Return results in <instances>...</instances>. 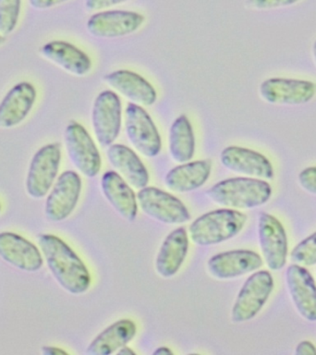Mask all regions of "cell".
<instances>
[{
  "label": "cell",
  "instance_id": "34",
  "mask_svg": "<svg viewBox=\"0 0 316 355\" xmlns=\"http://www.w3.org/2000/svg\"><path fill=\"white\" fill-rule=\"evenodd\" d=\"M42 354L44 355H68V352L65 349L58 348L54 346H44L42 347Z\"/></svg>",
  "mask_w": 316,
  "mask_h": 355
},
{
  "label": "cell",
  "instance_id": "23",
  "mask_svg": "<svg viewBox=\"0 0 316 355\" xmlns=\"http://www.w3.org/2000/svg\"><path fill=\"white\" fill-rule=\"evenodd\" d=\"M107 155L111 165L130 185L139 190L148 185L149 172L143 161L132 148L124 144H111L108 146Z\"/></svg>",
  "mask_w": 316,
  "mask_h": 355
},
{
  "label": "cell",
  "instance_id": "35",
  "mask_svg": "<svg viewBox=\"0 0 316 355\" xmlns=\"http://www.w3.org/2000/svg\"><path fill=\"white\" fill-rule=\"evenodd\" d=\"M174 352L171 351L170 349L168 348V347H158L157 349L154 352H152V354L154 355H168V354H173Z\"/></svg>",
  "mask_w": 316,
  "mask_h": 355
},
{
  "label": "cell",
  "instance_id": "24",
  "mask_svg": "<svg viewBox=\"0 0 316 355\" xmlns=\"http://www.w3.org/2000/svg\"><path fill=\"white\" fill-rule=\"evenodd\" d=\"M211 172V161H188L170 169L166 175L165 184L172 191L188 193L204 185L210 178Z\"/></svg>",
  "mask_w": 316,
  "mask_h": 355
},
{
  "label": "cell",
  "instance_id": "4",
  "mask_svg": "<svg viewBox=\"0 0 316 355\" xmlns=\"http://www.w3.org/2000/svg\"><path fill=\"white\" fill-rule=\"evenodd\" d=\"M61 158L62 153L58 143L46 144L33 155L25 180L28 196L41 199L49 194L58 179Z\"/></svg>",
  "mask_w": 316,
  "mask_h": 355
},
{
  "label": "cell",
  "instance_id": "6",
  "mask_svg": "<svg viewBox=\"0 0 316 355\" xmlns=\"http://www.w3.org/2000/svg\"><path fill=\"white\" fill-rule=\"evenodd\" d=\"M125 132L140 154L154 158L162 150V140L151 116L141 105L130 103L125 110Z\"/></svg>",
  "mask_w": 316,
  "mask_h": 355
},
{
  "label": "cell",
  "instance_id": "19",
  "mask_svg": "<svg viewBox=\"0 0 316 355\" xmlns=\"http://www.w3.org/2000/svg\"><path fill=\"white\" fill-rule=\"evenodd\" d=\"M104 82L134 104L151 107L157 102L154 86L136 72L119 69L105 75Z\"/></svg>",
  "mask_w": 316,
  "mask_h": 355
},
{
  "label": "cell",
  "instance_id": "13",
  "mask_svg": "<svg viewBox=\"0 0 316 355\" xmlns=\"http://www.w3.org/2000/svg\"><path fill=\"white\" fill-rule=\"evenodd\" d=\"M258 236L266 265L271 270L282 269L287 263L288 237L279 219L268 213L261 214Z\"/></svg>",
  "mask_w": 316,
  "mask_h": 355
},
{
  "label": "cell",
  "instance_id": "8",
  "mask_svg": "<svg viewBox=\"0 0 316 355\" xmlns=\"http://www.w3.org/2000/svg\"><path fill=\"white\" fill-rule=\"evenodd\" d=\"M139 207L146 215L168 225L184 224L191 219L190 211L179 198L155 187H144L137 193Z\"/></svg>",
  "mask_w": 316,
  "mask_h": 355
},
{
  "label": "cell",
  "instance_id": "14",
  "mask_svg": "<svg viewBox=\"0 0 316 355\" xmlns=\"http://www.w3.org/2000/svg\"><path fill=\"white\" fill-rule=\"evenodd\" d=\"M0 257L13 268L32 273L40 270L44 265L40 248L14 232L0 233Z\"/></svg>",
  "mask_w": 316,
  "mask_h": 355
},
{
  "label": "cell",
  "instance_id": "29",
  "mask_svg": "<svg viewBox=\"0 0 316 355\" xmlns=\"http://www.w3.org/2000/svg\"><path fill=\"white\" fill-rule=\"evenodd\" d=\"M301 0H247L249 7L254 10H268L274 8L290 7Z\"/></svg>",
  "mask_w": 316,
  "mask_h": 355
},
{
  "label": "cell",
  "instance_id": "17",
  "mask_svg": "<svg viewBox=\"0 0 316 355\" xmlns=\"http://www.w3.org/2000/svg\"><path fill=\"white\" fill-rule=\"evenodd\" d=\"M288 293L297 311L307 321H316V284L306 268L291 265L286 271Z\"/></svg>",
  "mask_w": 316,
  "mask_h": 355
},
{
  "label": "cell",
  "instance_id": "21",
  "mask_svg": "<svg viewBox=\"0 0 316 355\" xmlns=\"http://www.w3.org/2000/svg\"><path fill=\"white\" fill-rule=\"evenodd\" d=\"M190 241L184 227L169 233L155 258V271L160 277L169 279L179 271L187 257Z\"/></svg>",
  "mask_w": 316,
  "mask_h": 355
},
{
  "label": "cell",
  "instance_id": "7",
  "mask_svg": "<svg viewBox=\"0 0 316 355\" xmlns=\"http://www.w3.org/2000/svg\"><path fill=\"white\" fill-rule=\"evenodd\" d=\"M67 153L83 176L94 178L101 171L102 158L90 133L76 121H71L64 133Z\"/></svg>",
  "mask_w": 316,
  "mask_h": 355
},
{
  "label": "cell",
  "instance_id": "31",
  "mask_svg": "<svg viewBox=\"0 0 316 355\" xmlns=\"http://www.w3.org/2000/svg\"><path fill=\"white\" fill-rule=\"evenodd\" d=\"M127 1L129 0H85V7L90 11H98Z\"/></svg>",
  "mask_w": 316,
  "mask_h": 355
},
{
  "label": "cell",
  "instance_id": "25",
  "mask_svg": "<svg viewBox=\"0 0 316 355\" xmlns=\"http://www.w3.org/2000/svg\"><path fill=\"white\" fill-rule=\"evenodd\" d=\"M137 334V326L130 319H121L99 333L89 344L86 354L110 355L128 345Z\"/></svg>",
  "mask_w": 316,
  "mask_h": 355
},
{
  "label": "cell",
  "instance_id": "1",
  "mask_svg": "<svg viewBox=\"0 0 316 355\" xmlns=\"http://www.w3.org/2000/svg\"><path fill=\"white\" fill-rule=\"evenodd\" d=\"M38 244L50 273L63 290L80 295L90 288L91 277L87 266L62 239L42 234Z\"/></svg>",
  "mask_w": 316,
  "mask_h": 355
},
{
  "label": "cell",
  "instance_id": "2",
  "mask_svg": "<svg viewBox=\"0 0 316 355\" xmlns=\"http://www.w3.org/2000/svg\"><path fill=\"white\" fill-rule=\"evenodd\" d=\"M211 201L232 209H252L270 199L272 188L265 180L238 177L221 180L207 191Z\"/></svg>",
  "mask_w": 316,
  "mask_h": 355
},
{
  "label": "cell",
  "instance_id": "39",
  "mask_svg": "<svg viewBox=\"0 0 316 355\" xmlns=\"http://www.w3.org/2000/svg\"><path fill=\"white\" fill-rule=\"evenodd\" d=\"M0 212H1V204H0Z\"/></svg>",
  "mask_w": 316,
  "mask_h": 355
},
{
  "label": "cell",
  "instance_id": "37",
  "mask_svg": "<svg viewBox=\"0 0 316 355\" xmlns=\"http://www.w3.org/2000/svg\"><path fill=\"white\" fill-rule=\"evenodd\" d=\"M313 58H315V61L316 63V41L315 42V44H313Z\"/></svg>",
  "mask_w": 316,
  "mask_h": 355
},
{
  "label": "cell",
  "instance_id": "36",
  "mask_svg": "<svg viewBox=\"0 0 316 355\" xmlns=\"http://www.w3.org/2000/svg\"><path fill=\"white\" fill-rule=\"evenodd\" d=\"M116 354L119 355H135L136 352L133 351V349H130V347L126 345L122 347L121 349H119V351L116 352Z\"/></svg>",
  "mask_w": 316,
  "mask_h": 355
},
{
  "label": "cell",
  "instance_id": "38",
  "mask_svg": "<svg viewBox=\"0 0 316 355\" xmlns=\"http://www.w3.org/2000/svg\"><path fill=\"white\" fill-rule=\"evenodd\" d=\"M3 43H4V38H3V36L0 35V46H1Z\"/></svg>",
  "mask_w": 316,
  "mask_h": 355
},
{
  "label": "cell",
  "instance_id": "20",
  "mask_svg": "<svg viewBox=\"0 0 316 355\" xmlns=\"http://www.w3.org/2000/svg\"><path fill=\"white\" fill-rule=\"evenodd\" d=\"M103 194L114 208L126 220L137 218L138 201L129 182L116 171L105 172L101 179Z\"/></svg>",
  "mask_w": 316,
  "mask_h": 355
},
{
  "label": "cell",
  "instance_id": "15",
  "mask_svg": "<svg viewBox=\"0 0 316 355\" xmlns=\"http://www.w3.org/2000/svg\"><path fill=\"white\" fill-rule=\"evenodd\" d=\"M263 259L251 250H231L213 255L207 261L211 276L218 279H230L258 270Z\"/></svg>",
  "mask_w": 316,
  "mask_h": 355
},
{
  "label": "cell",
  "instance_id": "30",
  "mask_svg": "<svg viewBox=\"0 0 316 355\" xmlns=\"http://www.w3.org/2000/svg\"><path fill=\"white\" fill-rule=\"evenodd\" d=\"M299 182L302 189L316 196V166H310L299 172Z\"/></svg>",
  "mask_w": 316,
  "mask_h": 355
},
{
  "label": "cell",
  "instance_id": "3",
  "mask_svg": "<svg viewBox=\"0 0 316 355\" xmlns=\"http://www.w3.org/2000/svg\"><path fill=\"white\" fill-rule=\"evenodd\" d=\"M246 222L245 214L232 208H222L196 218L188 227V235L197 245H216L236 237Z\"/></svg>",
  "mask_w": 316,
  "mask_h": 355
},
{
  "label": "cell",
  "instance_id": "32",
  "mask_svg": "<svg viewBox=\"0 0 316 355\" xmlns=\"http://www.w3.org/2000/svg\"><path fill=\"white\" fill-rule=\"evenodd\" d=\"M67 1L69 0H29V4L35 10H44L63 4Z\"/></svg>",
  "mask_w": 316,
  "mask_h": 355
},
{
  "label": "cell",
  "instance_id": "26",
  "mask_svg": "<svg viewBox=\"0 0 316 355\" xmlns=\"http://www.w3.org/2000/svg\"><path fill=\"white\" fill-rule=\"evenodd\" d=\"M168 150L172 159L177 163H186L193 159L195 153V136L191 121L180 115L169 129Z\"/></svg>",
  "mask_w": 316,
  "mask_h": 355
},
{
  "label": "cell",
  "instance_id": "12",
  "mask_svg": "<svg viewBox=\"0 0 316 355\" xmlns=\"http://www.w3.org/2000/svg\"><path fill=\"white\" fill-rule=\"evenodd\" d=\"M144 16L135 11L103 10L89 18L86 28L96 38H118L140 29Z\"/></svg>",
  "mask_w": 316,
  "mask_h": 355
},
{
  "label": "cell",
  "instance_id": "10",
  "mask_svg": "<svg viewBox=\"0 0 316 355\" xmlns=\"http://www.w3.org/2000/svg\"><path fill=\"white\" fill-rule=\"evenodd\" d=\"M82 188V179L77 172L67 171L61 173L47 194L44 204L46 218L52 222L68 218L77 207Z\"/></svg>",
  "mask_w": 316,
  "mask_h": 355
},
{
  "label": "cell",
  "instance_id": "5",
  "mask_svg": "<svg viewBox=\"0 0 316 355\" xmlns=\"http://www.w3.org/2000/svg\"><path fill=\"white\" fill-rule=\"evenodd\" d=\"M274 288L270 272L261 270L251 275L244 282L231 311V320L243 323L254 319L265 306Z\"/></svg>",
  "mask_w": 316,
  "mask_h": 355
},
{
  "label": "cell",
  "instance_id": "11",
  "mask_svg": "<svg viewBox=\"0 0 316 355\" xmlns=\"http://www.w3.org/2000/svg\"><path fill=\"white\" fill-rule=\"evenodd\" d=\"M259 93L271 105H301L312 101L316 85L307 80L270 78L261 83Z\"/></svg>",
  "mask_w": 316,
  "mask_h": 355
},
{
  "label": "cell",
  "instance_id": "9",
  "mask_svg": "<svg viewBox=\"0 0 316 355\" xmlns=\"http://www.w3.org/2000/svg\"><path fill=\"white\" fill-rule=\"evenodd\" d=\"M91 124L97 141L110 146L119 137L122 124L121 100L114 91L101 92L94 100Z\"/></svg>",
  "mask_w": 316,
  "mask_h": 355
},
{
  "label": "cell",
  "instance_id": "33",
  "mask_svg": "<svg viewBox=\"0 0 316 355\" xmlns=\"http://www.w3.org/2000/svg\"><path fill=\"white\" fill-rule=\"evenodd\" d=\"M295 354L297 355H316V348L310 341H301L297 346Z\"/></svg>",
  "mask_w": 316,
  "mask_h": 355
},
{
  "label": "cell",
  "instance_id": "28",
  "mask_svg": "<svg viewBox=\"0 0 316 355\" xmlns=\"http://www.w3.org/2000/svg\"><path fill=\"white\" fill-rule=\"evenodd\" d=\"M291 260L299 266L316 265V232L294 247Z\"/></svg>",
  "mask_w": 316,
  "mask_h": 355
},
{
  "label": "cell",
  "instance_id": "27",
  "mask_svg": "<svg viewBox=\"0 0 316 355\" xmlns=\"http://www.w3.org/2000/svg\"><path fill=\"white\" fill-rule=\"evenodd\" d=\"M21 0H0V33L8 35L14 32L21 13Z\"/></svg>",
  "mask_w": 316,
  "mask_h": 355
},
{
  "label": "cell",
  "instance_id": "18",
  "mask_svg": "<svg viewBox=\"0 0 316 355\" xmlns=\"http://www.w3.org/2000/svg\"><path fill=\"white\" fill-rule=\"evenodd\" d=\"M37 92L32 83H17L0 102V128L11 129L25 121L35 104Z\"/></svg>",
  "mask_w": 316,
  "mask_h": 355
},
{
  "label": "cell",
  "instance_id": "22",
  "mask_svg": "<svg viewBox=\"0 0 316 355\" xmlns=\"http://www.w3.org/2000/svg\"><path fill=\"white\" fill-rule=\"evenodd\" d=\"M40 53L46 60L74 76L83 77L91 71V58L82 50L68 42H49L41 47Z\"/></svg>",
  "mask_w": 316,
  "mask_h": 355
},
{
  "label": "cell",
  "instance_id": "16",
  "mask_svg": "<svg viewBox=\"0 0 316 355\" xmlns=\"http://www.w3.org/2000/svg\"><path fill=\"white\" fill-rule=\"evenodd\" d=\"M222 165L234 173L261 180H272L274 168L265 155L240 146H227L220 154Z\"/></svg>",
  "mask_w": 316,
  "mask_h": 355
}]
</instances>
